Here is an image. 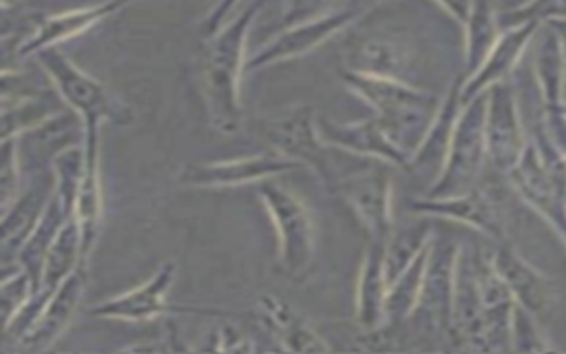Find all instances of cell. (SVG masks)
Listing matches in <instances>:
<instances>
[{
    "label": "cell",
    "instance_id": "cell-1",
    "mask_svg": "<svg viewBox=\"0 0 566 354\" xmlns=\"http://www.w3.org/2000/svg\"><path fill=\"white\" fill-rule=\"evenodd\" d=\"M265 0H250L219 31L206 35L197 55L199 91L208 122L221 135L239 133L243 124L241 75L245 71V40Z\"/></svg>",
    "mask_w": 566,
    "mask_h": 354
},
{
    "label": "cell",
    "instance_id": "cell-2",
    "mask_svg": "<svg viewBox=\"0 0 566 354\" xmlns=\"http://www.w3.org/2000/svg\"><path fill=\"white\" fill-rule=\"evenodd\" d=\"M340 80L352 93L374 106L385 133L409 164V157L416 153L433 122L442 97L398 77L367 75L352 69H340Z\"/></svg>",
    "mask_w": 566,
    "mask_h": 354
},
{
    "label": "cell",
    "instance_id": "cell-3",
    "mask_svg": "<svg viewBox=\"0 0 566 354\" xmlns=\"http://www.w3.org/2000/svg\"><path fill=\"white\" fill-rule=\"evenodd\" d=\"M38 64L51 77L60 100L80 115L84 128H99L104 122L128 126L135 119L133 108L108 91L106 84L82 71L69 60L60 46H49L35 53Z\"/></svg>",
    "mask_w": 566,
    "mask_h": 354
},
{
    "label": "cell",
    "instance_id": "cell-4",
    "mask_svg": "<svg viewBox=\"0 0 566 354\" xmlns=\"http://www.w3.org/2000/svg\"><path fill=\"white\" fill-rule=\"evenodd\" d=\"M256 197L276 232L279 266L294 279L303 277L316 257V226L310 208L276 179L256 184Z\"/></svg>",
    "mask_w": 566,
    "mask_h": 354
},
{
    "label": "cell",
    "instance_id": "cell-5",
    "mask_svg": "<svg viewBox=\"0 0 566 354\" xmlns=\"http://www.w3.org/2000/svg\"><path fill=\"white\" fill-rule=\"evenodd\" d=\"M259 126L263 137L270 142V148L314 170L327 190L343 179L329 155L334 146L323 139L316 111L310 104L290 106L283 113L263 119Z\"/></svg>",
    "mask_w": 566,
    "mask_h": 354
},
{
    "label": "cell",
    "instance_id": "cell-6",
    "mask_svg": "<svg viewBox=\"0 0 566 354\" xmlns=\"http://www.w3.org/2000/svg\"><path fill=\"white\" fill-rule=\"evenodd\" d=\"M486 150V91L462 104L447 164L429 186V197L462 195L478 186Z\"/></svg>",
    "mask_w": 566,
    "mask_h": 354
},
{
    "label": "cell",
    "instance_id": "cell-7",
    "mask_svg": "<svg viewBox=\"0 0 566 354\" xmlns=\"http://www.w3.org/2000/svg\"><path fill=\"white\" fill-rule=\"evenodd\" d=\"M460 246L451 237L433 235L418 305L407 323L418 336L453 339V283ZM400 327V325H398Z\"/></svg>",
    "mask_w": 566,
    "mask_h": 354
},
{
    "label": "cell",
    "instance_id": "cell-8",
    "mask_svg": "<svg viewBox=\"0 0 566 354\" xmlns=\"http://www.w3.org/2000/svg\"><path fill=\"white\" fill-rule=\"evenodd\" d=\"M296 168H301L298 162L287 159L274 148H270L265 153H256L250 157L186 164L179 170L177 181L188 188H234L245 184H261L265 179H276Z\"/></svg>",
    "mask_w": 566,
    "mask_h": 354
},
{
    "label": "cell",
    "instance_id": "cell-9",
    "mask_svg": "<svg viewBox=\"0 0 566 354\" xmlns=\"http://www.w3.org/2000/svg\"><path fill=\"white\" fill-rule=\"evenodd\" d=\"M329 192H334L356 217L369 239H387L394 230L391 212V177L382 168L365 166L345 175Z\"/></svg>",
    "mask_w": 566,
    "mask_h": 354
},
{
    "label": "cell",
    "instance_id": "cell-10",
    "mask_svg": "<svg viewBox=\"0 0 566 354\" xmlns=\"http://www.w3.org/2000/svg\"><path fill=\"white\" fill-rule=\"evenodd\" d=\"M363 7H347V9H334L325 15L296 22L292 27H285L281 33H276L270 42H265L261 49H256L245 60V71H256L276 62H287L301 55H307L318 44L329 40L332 35L347 29L358 15H363Z\"/></svg>",
    "mask_w": 566,
    "mask_h": 354
},
{
    "label": "cell",
    "instance_id": "cell-11",
    "mask_svg": "<svg viewBox=\"0 0 566 354\" xmlns=\"http://www.w3.org/2000/svg\"><path fill=\"white\" fill-rule=\"evenodd\" d=\"M528 139H524L522 115L515 86L500 80L486 88V150L500 173H509L522 159Z\"/></svg>",
    "mask_w": 566,
    "mask_h": 354
},
{
    "label": "cell",
    "instance_id": "cell-12",
    "mask_svg": "<svg viewBox=\"0 0 566 354\" xmlns=\"http://www.w3.org/2000/svg\"><path fill=\"white\" fill-rule=\"evenodd\" d=\"M175 274L177 266L172 261H166L142 285L95 303L88 314L111 321H155L166 319L168 312H203L199 308H175L166 301Z\"/></svg>",
    "mask_w": 566,
    "mask_h": 354
},
{
    "label": "cell",
    "instance_id": "cell-13",
    "mask_svg": "<svg viewBox=\"0 0 566 354\" xmlns=\"http://www.w3.org/2000/svg\"><path fill=\"white\" fill-rule=\"evenodd\" d=\"M135 2H139V0H104L97 4L75 7V9L44 15L40 27L33 31V35L15 51V60H27L31 55L35 58V53H40L42 49L60 46L62 42L82 35L84 31L93 29L95 24L104 22L106 18L119 13L122 9H126Z\"/></svg>",
    "mask_w": 566,
    "mask_h": 354
},
{
    "label": "cell",
    "instance_id": "cell-14",
    "mask_svg": "<svg viewBox=\"0 0 566 354\" xmlns=\"http://www.w3.org/2000/svg\"><path fill=\"white\" fill-rule=\"evenodd\" d=\"M318 131L329 146L343 153L376 159L402 170L407 168V157L394 146L376 115L360 122H332L327 117H318Z\"/></svg>",
    "mask_w": 566,
    "mask_h": 354
},
{
    "label": "cell",
    "instance_id": "cell-15",
    "mask_svg": "<svg viewBox=\"0 0 566 354\" xmlns=\"http://www.w3.org/2000/svg\"><path fill=\"white\" fill-rule=\"evenodd\" d=\"M409 208L418 215L442 217L464 226H471L493 239H504V221L500 208L489 197V192L480 190L478 186L462 195H447V197H418L409 201Z\"/></svg>",
    "mask_w": 566,
    "mask_h": 354
},
{
    "label": "cell",
    "instance_id": "cell-16",
    "mask_svg": "<svg viewBox=\"0 0 566 354\" xmlns=\"http://www.w3.org/2000/svg\"><path fill=\"white\" fill-rule=\"evenodd\" d=\"M53 192L55 181L53 173H49V177L31 184L7 210H2V274L18 268V252L42 219Z\"/></svg>",
    "mask_w": 566,
    "mask_h": 354
},
{
    "label": "cell",
    "instance_id": "cell-17",
    "mask_svg": "<svg viewBox=\"0 0 566 354\" xmlns=\"http://www.w3.org/2000/svg\"><path fill=\"white\" fill-rule=\"evenodd\" d=\"M462 82H464V77L462 80L458 77L449 86L433 122L429 124L420 146L409 157V164L405 168L407 173H416L418 177H429L431 184L440 177V173L447 164V155H449V148H451L455 124H458V117H460V111H462Z\"/></svg>",
    "mask_w": 566,
    "mask_h": 354
},
{
    "label": "cell",
    "instance_id": "cell-18",
    "mask_svg": "<svg viewBox=\"0 0 566 354\" xmlns=\"http://www.w3.org/2000/svg\"><path fill=\"white\" fill-rule=\"evenodd\" d=\"M73 219L82 237V261L88 263L104 219V192L99 177V128H84V175L73 206Z\"/></svg>",
    "mask_w": 566,
    "mask_h": 354
},
{
    "label": "cell",
    "instance_id": "cell-19",
    "mask_svg": "<svg viewBox=\"0 0 566 354\" xmlns=\"http://www.w3.org/2000/svg\"><path fill=\"white\" fill-rule=\"evenodd\" d=\"M86 268L88 266L82 263L75 272H71L51 292L40 319L18 343L20 350L42 352L60 339V334L69 327V323L73 321V316H75V312L82 303V294H84V288H86Z\"/></svg>",
    "mask_w": 566,
    "mask_h": 354
},
{
    "label": "cell",
    "instance_id": "cell-20",
    "mask_svg": "<svg viewBox=\"0 0 566 354\" xmlns=\"http://www.w3.org/2000/svg\"><path fill=\"white\" fill-rule=\"evenodd\" d=\"M387 239H369L356 281V321L365 332H376L387 325Z\"/></svg>",
    "mask_w": 566,
    "mask_h": 354
},
{
    "label": "cell",
    "instance_id": "cell-21",
    "mask_svg": "<svg viewBox=\"0 0 566 354\" xmlns=\"http://www.w3.org/2000/svg\"><path fill=\"white\" fill-rule=\"evenodd\" d=\"M259 325L287 352H329V343L283 299L261 294L254 305Z\"/></svg>",
    "mask_w": 566,
    "mask_h": 354
},
{
    "label": "cell",
    "instance_id": "cell-22",
    "mask_svg": "<svg viewBox=\"0 0 566 354\" xmlns=\"http://www.w3.org/2000/svg\"><path fill=\"white\" fill-rule=\"evenodd\" d=\"M493 263L506 281L515 303L524 305L537 319L551 312V308L555 305V292L551 281L539 270H535L522 254H517L513 246L502 243L493 252Z\"/></svg>",
    "mask_w": 566,
    "mask_h": 354
},
{
    "label": "cell",
    "instance_id": "cell-23",
    "mask_svg": "<svg viewBox=\"0 0 566 354\" xmlns=\"http://www.w3.org/2000/svg\"><path fill=\"white\" fill-rule=\"evenodd\" d=\"M539 22H522L509 29H502L493 51L484 60V64L462 82V104L473 100L475 95L484 93L491 84L500 80H509L513 69L517 66L522 53L533 42Z\"/></svg>",
    "mask_w": 566,
    "mask_h": 354
},
{
    "label": "cell",
    "instance_id": "cell-24",
    "mask_svg": "<svg viewBox=\"0 0 566 354\" xmlns=\"http://www.w3.org/2000/svg\"><path fill=\"white\" fill-rule=\"evenodd\" d=\"M535 55L533 71L546 108L564 106V80H566V53L562 46L559 33L548 24L539 22L535 35Z\"/></svg>",
    "mask_w": 566,
    "mask_h": 354
},
{
    "label": "cell",
    "instance_id": "cell-25",
    "mask_svg": "<svg viewBox=\"0 0 566 354\" xmlns=\"http://www.w3.org/2000/svg\"><path fill=\"white\" fill-rule=\"evenodd\" d=\"M345 60V69H352L356 73L402 80L400 73L407 66V51L394 38L363 35L347 44Z\"/></svg>",
    "mask_w": 566,
    "mask_h": 354
},
{
    "label": "cell",
    "instance_id": "cell-26",
    "mask_svg": "<svg viewBox=\"0 0 566 354\" xmlns=\"http://www.w3.org/2000/svg\"><path fill=\"white\" fill-rule=\"evenodd\" d=\"M49 91H2V139L20 137L60 113Z\"/></svg>",
    "mask_w": 566,
    "mask_h": 354
},
{
    "label": "cell",
    "instance_id": "cell-27",
    "mask_svg": "<svg viewBox=\"0 0 566 354\" xmlns=\"http://www.w3.org/2000/svg\"><path fill=\"white\" fill-rule=\"evenodd\" d=\"M500 33V13L491 0H473V11L464 24V77H471L484 64Z\"/></svg>",
    "mask_w": 566,
    "mask_h": 354
},
{
    "label": "cell",
    "instance_id": "cell-28",
    "mask_svg": "<svg viewBox=\"0 0 566 354\" xmlns=\"http://www.w3.org/2000/svg\"><path fill=\"white\" fill-rule=\"evenodd\" d=\"M66 219H71V217L64 212L60 199L53 192L42 219L38 221V226L33 228V232L29 235V239L24 241V246L18 252V266L24 268L38 283L42 281V268H44L49 248L55 241L60 228L66 223Z\"/></svg>",
    "mask_w": 566,
    "mask_h": 354
},
{
    "label": "cell",
    "instance_id": "cell-29",
    "mask_svg": "<svg viewBox=\"0 0 566 354\" xmlns=\"http://www.w3.org/2000/svg\"><path fill=\"white\" fill-rule=\"evenodd\" d=\"M429 248L431 243L389 283L387 290V325L398 327L409 321L413 314L420 292H422V281H424V270L429 261Z\"/></svg>",
    "mask_w": 566,
    "mask_h": 354
},
{
    "label": "cell",
    "instance_id": "cell-30",
    "mask_svg": "<svg viewBox=\"0 0 566 354\" xmlns=\"http://www.w3.org/2000/svg\"><path fill=\"white\" fill-rule=\"evenodd\" d=\"M82 263H84L82 261V237H80V228H77L75 219L71 217L60 228L55 241L49 248L40 285L46 290H55ZM84 266H88V263H84Z\"/></svg>",
    "mask_w": 566,
    "mask_h": 354
},
{
    "label": "cell",
    "instance_id": "cell-31",
    "mask_svg": "<svg viewBox=\"0 0 566 354\" xmlns=\"http://www.w3.org/2000/svg\"><path fill=\"white\" fill-rule=\"evenodd\" d=\"M431 239L433 230L427 223H411L400 230H391L385 250L389 283L431 243Z\"/></svg>",
    "mask_w": 566,
    "mask_h": 354
},
{
    "label": "cell",
    "instance_id": "cell-32",
    "mask_svg": "<svg viewBox=\"0 0 566 354\" xmlns=\"http://www.w3.org/2000/svg\"><path fill=\"white\" fill-rule=\"evenodd\" d=\"M51 173H53V181H55V197L60 199L64 212L69 217H73L75 197H77L82 175H84V142L60 150L51 159Z\"/></svg>",
    "mask_w": 566,
    "mask_h": 354
},
{
    "label": "cell",
    "instance_id": "cell-33",
    "mask_svg": "<svg viewBox=\"0 0 566 354\" xmlns=\"http://www.w3.org/2000/svg\"><path fill=\"white\" fill-rule=\"evenodd\" d=\"M40 290V283L24 270L15 268L2 274L0 283V305H2V325L13 319V314Z\"/></svg>",
    "mask_w": 566,
    "mask_h": 354
},
{
    "label": "cell",
    "instance_id": "cell-34",
    "mask_svg": "<svg viewBox=\"0 0 566 354\" xmlns=\"http://www.w3.org/2000/svg\"><path fill=\"white\" fill-rule=\"evenodd\" d=\"M551 345L544 341V334L539 330V319L528 312L524 305H513L511 316V350L515 352H544Z\"/></svg>",
    "mask_w": 566,
    "mask_h": 354
},
{
    "label": "cell",
    "instance_id": "cell-35",
    "mask_svg": "<svg viewBox=\"0 0 566 354\" xmlns=\"http://www.w3.org/2000/svg\"><path fill=\"white\" fill-rule=\"evenodd\" d=\"M566 18V0H533L520 9L500 11V27L509 29L522 22H548Z\"/></svg>",
    "mask_w": 566,
    "mask_h": 354
},
{
    "label": "cell",
    "instance_id": "cell-36",
    "mask_svg": "<svg viewBox=\"0 0 566 354\" xmlns=\"http://www.w3.org/2000/svg\"><path fill=\"white\" fill-rule=\"evenodd\" d=\"M0 157V210H7L20 195V153L15 137L2 139Z\"/></svg>",
    "mask_w": 566,
    "mask_h": 354
},
{
    "label": "cell",
    "instance_id": "cell-37",
    "mask_svg": "<svg viewBox=\"0 0 566 354\" xmlns=\"http://www.w3.org/2000/svg\"><path fill=\"white\" fill-rule=\"evenodd\" d=\"M203 350H221V352H252L254 343L230 321H219L210 332V343Z\"/></svg>",
    "mask_w": 566,
    "mask_h": 354
},
{
    "label": "cell",
    "instance_id": "cell-38",
    "mask_svg": "<svg viewBox=\"0 0 566 354\" xmlns=\"http://www.w3.org/2000/svg\"><path fill=\"white\" fill-rule=\"evenodd\" d=\"M146 339H148V341H144V343L139 341V343L126 345L124 350H128V352H170V350H188V345L179 341V327H177L170 319H166V321L161 323V327H159L155 334L146 336Z\"/></svg>",
    "mask_w": 566,
    "mask_h": 354
},
{
    "label": "cell",
    "instance_id": "cell-39",
    "mask_svg": "<svg viewBox=\"0 0 566 354\" xmlns=\"http://www.w3.org/2000/svg\"><path fill=\"white\" fill-rule=\"evenodd\" d=\"M332 0H287V9L283 13V27H292L303 20H312L329 13Z\"/></svg>",
    "mask_w": 566,
    "mask_h": 354
},
{
    "label": "cell",
    "instance_id": "cell-40",
    "mask_svg": "<svg viewBox=\"0 0 566 354\" xmlns=\"http://www.w3.org/2000/svg\"><path fill=\"white\" fill-rule=\"evenodd\" d=\"M239 2H241V0H219L217 7L208 13V18H206V22H203L206 35H212L214 31H219V29L230 20V15H232V11H234V7H237Z\"/></svg>",
    "mask_w": 566,
    "mask_h": 354
},
{
    "label": "cell",
    "instance_id": "cell-41",
    "mask_svg": "<svg viewBox=\"0 0 566 354\" xmlns=\"http://www.w3.org/2000/svg\"><path fill=\"white\" fill-rule=\"evenodd\" d=\"M455 22H460L462 27L467 24L471 11H473V0H436Z\"/></svg>",
    "mask_w": 566,
    "mask_h": 354
},
{
    "label": "cell",
    "instance_id": "cell-42",
    "mask_svg": "<svg viewBox=\"0 0 566 354\" xmlns=\"http://www.w3.org/2000/svg\"><path fill=\"white\" fill-rule=\"evenodd\" d=\"M548 24L559 33V38H562V46H564V53H566V18L548 20Z\"/></svg>",
    "mask_w": 566,
    "mask_h": 354
},
{
    "label": "cell",
    "instance_id": "cell-43",
    "mask_svg": "<svg viewBox=\"0 0 566 354\" xmlns=\"http://www.w3.org/2000/svg\"><path fill=\"white\" fill-rule=\"evenodd\" d=\"M528 2H533V0H509L506 7H504V11H506V9H520V7L528 4Z\"/></svg>",
    "mask_w": 566,
    "mask_h": 354
},
{
    "label": "cell",
    "instance_id": "cell-44",
    "mask_svg": "<svg viewBox=\"0 0 566 354\" xmlns=\"http://www.w3.org/2000/svg\"><path fill=\"white\" fill-rule=\"evenodd\" d=\"M564 106H566V80H564Z\"/></svg>",
    "mask_w": 566,
    "mask_h": 354
}]
</instances>
